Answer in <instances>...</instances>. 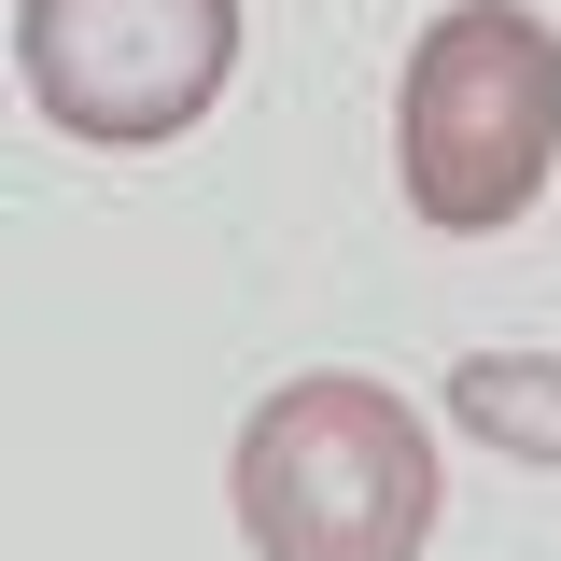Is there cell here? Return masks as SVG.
<instances>
[{
  "label": "cell",
  "instance_id": "obj_2",
  "mask_svg": "<svg viewBox=\"0 0 561 561\" xmlns=\"http://www.w3.org/2000/svg\"><path fill=\"white\" fill-rule=\"evenodd\" d=\"M561 154V43L519 0H449L393 99V169L435 239H505Z\"/></svg>",
  "mask_w": 561,
  "mask_h": 561
},
{
  "label": "cell",
  "instance_id": "obj_1",
  "mask_svg": "<svg viewBox=\"0 0 561 561\" xmlns=\"http://www.w3.org/2000/svg\"><path fill=\"white\" fill-rule=\"evenodd\" d=\"M239 534L253 561H421L435 534V435L379 379H280L239 421Z\"/></svg>",
  "mask_w": 561,
  "mask_h": 561
},
{
  "label": "cell",
  "instance_id": "obj_4",
  "mask_svg": "<svg viewBox=\"0 0 561 561\" xmlns=\"http://www.w3.org/2000/svg\"><path fill=\"white\" fill-rule=\"evenodd\" d=\"M449 421L478 449H505V463L561 478V351H463L449 365Z\"/></svg>",
  "mask_w": 561,
  "mask_h": 561
},
{
  "label": "cell",
  "instance_id": "obj_3",
  "mask_svg": "<svg viewBox=\"0 0 561 561\" xmlns=\"http://www.w3.org/2000/svg\"><path fill=\"white\" fill-rule=\"evenodd\" d=\"M14 70L70 140H183L239 70V0H28Z\"/></svg>",
  "mask_w": 561,
  "mask_h": 561
}]
</instances>
